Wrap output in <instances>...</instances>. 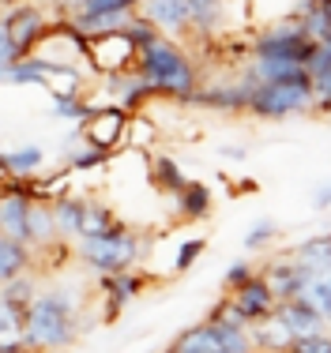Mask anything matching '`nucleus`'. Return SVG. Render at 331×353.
Instances as JSON below:
<instances>
[{"label": "nucleus", "mask_w": 331, "mask_h": 353, "mask_svg": "<svg viewBox=\"0 0 331 353\" xmlns=\"http://www.w3.org/2000/svg\"><path fill=\"white\" fill-rule=\"evenodd\" d=\"M75 293L72 290H38L30 301L27 316H23V342L30 353H53L72 346L79 334V319H75Z\"/></svg>", "instance_id": "1"}, {"label": "nucleus", "mask_w": 331, "mask_h": 353, "mask_svg": "<svg viewBox=\"0 0 331 353\" xmlns=\"http://www.w3.org/2000/svg\"><path fill=\"white\" fill-rule=\"evenodd\" d=\"M135 72L151 83L162 98H177V102H192V94L200 90V68L189 53L181 49L177 38L158 34L151 46L140 49V64Z\"/></svg>", "instance_id": "2"}, {"label": "nucleus", "mask_w": 331, "mask_h": 353, "mask_svg": "<svg viewBox=\"0 0 331 353\" xmlns=\"http://www.w3.org/2000/svg\"><path fill=\"white\" fill-rule=\"evenodd\" d=\"M75 245V256H79L83 267L98 274H121V271H132V263H140L143 252H147V241L140 233H132L124 222H117L113 230L98 233V237H79L72 241Z\"/></svg>", "instance_id": "3"}, {"label": "nucleus", "mask_w": 331, "mask_h": 353, "mask_svg": "<svg viewBox=\"0 0 331 353\" xmlns=\"http://www.w3.org/2000/svg\"><path fill=\"white\" fill-rule=\"evenodd\" d=\"M312 75H294V79H256L249 94V109L245 113L256 121H290V117L312 113Z\"/></svg>", "instance_id": "4"}, {"label": "nucleus", "mask_w": 331, "mask_h": 353, "mask_svg": "<svg viewBox=\"0 0 331 353\" xmlns=\"http://www.w3.org/2000/svg\"><path fill=\"white\" fill-rule=\"evenodd\" d=\"M312 53H316V41L305 34L298 12H290L286 19L271 23L267 30H260L249 46L252 61H283V64H305V68H309Z\"/></svg>", "instance_id": "5"}, {"label": "nucleus", "mask_w": 331, "mask_h": 353, "mask_svg": "<svg viewBox=\"0 0 331 353\" xmlns=\"http://www.w3.org/2000/svg\"><path fill=\"white\" fill-rule=\"evenodd\" d=\"M0 27L8 30V38H12L15 53L30 57L34 49L41 46V38H46V30L53 27V15H49V8H41L38 0H23V4H12L0 12Z\"/></svg>", "instance_id": "6"}, {"label": "nucleus", "mask_w": 331, "mask_h": 353, "mask_svg": "<svg viewBox=\"0 0 331 353\" xmlns=\"http://www.w3.org/2000/svg\"><path fill=\"white\" fill-rule=\"evenodd\" d=\"M140 64V46L124 34V27L87 38V68L95 75H124Z\"/></svg>", "instance_id": "7"}, {"label": "nucleus", "mask_w": 331, "mask_h": 353, "mask_svg": "<svg viewBox=\"0 0 331 353\" xmlns=\"http://www.w3.org/2000/svg\"><path fill=\"white\" fill-rule=\"evenodd\" d=\"M129 121H132L129 109L109 102V105H95V109H91V113L75 124V132H79L83 143H91V147L113 154V150L129 139Z\"/></svg>", "instance_id": "8"}, {"label": "nucleus", "mask_w": 331, "mask_h": 353, "mask_svg": "<svg viewBox=\"0 0 331 353\" xmlns=\"http://www.w3.org/2000/svg\"><path fill=\"white\" fill-rule=\"evenodd\" d=\"M275 293H271V285L264 274H252L249 282L234 285V290H226V301L223 308L230 312L234 319H241V323H256V319H264L275 312Z\"/></svg>", "instance_id": "9"}, {"label": "nucleus", "mask_w": 331, "mask_h": 353, "mask_svg": "<svg viewBox=\"0 0 331 353\" xmlns=\"http://www.w3.org/2000/svg\"><path fill=\"white\" fill-rule=\"evenodd\" d=\"M140 15H147L151 23L158 27V34L166 38H192V12H189V0H143Z\"/></svg>", "instance_id": "10"}, {"label": "nucleus", "mask_w": 331, "mask_h": 353, "mask_svg": "<svg viewBox=\"0 0 331 353\" xmlns=\"http://www.w3.org/2000/svg\"><path fill=\"white\" fill-rule=\"evenodd\" d=\"M264 279L271 285V293H275V301H294V297H301L309 274L301 271V263L290 252V256H283V259H271V263L264 267Z\"/></svg>", "instance_id": "11"}, {"label": "nucleus", "mask_w": 331, "mask_h": 353, "mask_svg": "<svg viewBox=\"0 0 331 353\" xmlns=\"http://www.w3.org/2000/svg\"><path fill=\"white\" fill-rule=\"evenodd\" d=\"M275 312L278 319H283L286 327H290V334L294 339H305V334H320L328 327V319L320 308H312L305 297H294V301H278L275 305Z\"/></svg>", "instance_id": "12"}, {"label": "nucleus", "mask_w": 331, "mask_h": 353, "mask_svg": "<svg viewBox=\"0 0 331 353\" xmlns=\"http://www.w3.org/2000/svg\"><path fill=\"white\" fill-rule=\"evenodd\" d=\"M218 342H223V323L215 316H207L203 323L177 334L166 353H218Z\"/></svg>", "instance_id": "13"}, {"label": "nucleus", "mask_w": 331, "mask_h": 353, "mask_svg": "<svg viewBox=\"0 0 331 353\" xmlns=\"http://www.w3.org/2000/svg\"><path fill=\"white\" fill-rule=\"evenodd\" d=\"M226 4L230 0H189L192 12V38H218L226 30Z\"/></svg>", "instance_id": "14"}, {"label": "nucleus", "mask_w": 331, "mask_h": 353, "mask_svg": "<svg viewBox=\"0 0 331 353\" xmlns=\"http://www.w3.org/2000/svg\"><path fill=\"white\" fill-rule=\"evenodd\" d=\"M249 334H252V346L256 353H286L294 342L290 327L278 319V312H271L264 319H256V323H249Z\"/></svg>", "instance_id": "15"}, {"label": "nucleus", "mask_w": 331, "mask_h": 353, "mask_svg": "<svg viewBox=\"0 0 331 353\" xmlns=\"http://www.w3.org/2000/svg\"><path fill=\"white\" fill-rule=\"evenodd\" d=\"M169 203H173V211L181 214L185 222H203V218L211 214V203H215V196H211L207 184L189 181L181 192H173V196H169Z\"/></svg>", "instance_id": "16"}, {"label": "nucleus", "mask_w": 331, "mask_h": 353, "mask_svg": "<svg viewBox=\"0 0 331 353\" xmlns=\"http://www.w3.org/2000/svg\"><path fill=\"white\" fill-rule=\"evenodd\" d=\"M49 207H53L57 237H61V241H75V237H79V225H83V199L72 196V192H61L57 199H49Z\"/></svg>", "instance_id": "17"}, {"label": "nucleus", "mask_w": 331, "mask_h": 353, "mask_svg": "<svg viewBox=\"0 0 331 353\" xmlns=\"http://www.w3.org/2000/svg\"><path fill=\"white\" fill-rule=\"evenodd\" d=\"M140 279H132L129 271L121 274H102V297H109V316L106 319H117V312H121L124 305H129L132 297H140Z\"/></svg>", "instance_id": "18"}, {"label": "nucleus", "mask_w": 331, "mask_h": 353, "mask_svg": "<svg viewBox=\"0 0 331 353\" xmlns=\"http://www.w3.org/2000/svg\"><path fill=\"white\" fill-rule=\"evenodd\" d=\"M294 259L301 263L305 274H320L331 271V233H320V237H309L294 248Z\"/></svg>", "instance_id": "19"}, {"label": "nucleus", "mask_w": 331, "mask_h": 353, "mask_svg": "<svg viewBox=\"0 0 331 353\" xmlns=\"http://www.w3.org/2000/svg\"><path fill=\"white\" fill-rule=\"evenodd\" d=\"M294 12H298L305 34H309L312 41L331 38V0H301Z\"/></svg>", "instance_id": "20"}, {"label": "nucleus", "mask_w": 331, "mask_h": 353, "mask_svg": "<svg viewBox=\"0 0 331 353\" xmlns=\"http://www.w3.org/2000/svg\"><path fill=\"white\" fill-rule=\"evenodd\" d=\"M34 263L30 248L19 245V241H12L8 233H0V282L15 279V274H27Z\"/></svg>", "instance_id": "21"}, {"label": "nucleus", "mask_w": 331, "mask_h": 353, "mask_svg": "<svg viewBox=\"0 0 331 353\" xmlns=\"http://www.w3.org/2000/svg\"><path fill=\"white\" fill-rule=\"evenodd\" d=\"M53 241H57L53 207H49V199H34L30 203V248H46Z\"/></svg>", "instance_id": "22"}, {"label": "nucleus", "mask_w": 331, "mask_h": 353, "mask_svg": "<svg viewBox=\"0 0 331 353\" xmlns=\"http://www.w3.org/2000/svg\"><path fill=\"white\" fill-rule=\"evenodd\" d=\"M34 297H38V285H34L30 274H15V279L0 282V301H4L8 308H15V312H23V316H27Z\"/></svg>", "instance_id": "23"}, {"label": "nucleus", "mask_w": 331, "mask_h": 353, "mask_svg": "<svg viewBox=\"0 0 331 353\" xmlns=\"http://www.w3.org/2000/svg\"><path fill=\"white\" fill-rule=\"evenodd\" d=\"M4 162H8V176L27 181V176H38L46 154H41V147H15V150H4Z\"/></svg>", "instance_id": "24"}, {"label": "nucleus", "mask_w": 331, "mask_h": 353, "mask_svg": "<svg viewBox=\"0 0 331 353\" xmlns=\"http://www.w3.org/2000/svg\"><path fill=\"white\" fill-rule=\"evenodd\" d=\"M117 225V218L113 211H109L102 199H83V225H79V237H98V233H106V230H113ZM75 237V241H79Z\"/></svg>", "instance_id": "25"}, {"label": "nucleus", "mask_w": 331, "mask_h": 353, "mask_svg": "<svg viewBox=\"0 0 331 353\" xmlns=\"http://www.w3.org/2000/svg\"><path fill=\"white\" fill-rule=\"evenodd\" d=\"M151 176L158 181V188H162L166 196H173V192H181L185 184H189V176L181 173V165H177L169 154H158V158H155V165H151Z\"/></svg>", "instance_id": "26"}, {"label": "nucleus", "mask_w": 331, "mask_h": 353, "mask_svg": "<svg viewBox=\"0 0 331 353\" xmlns=\"http://www.w3.org/2000/svg\"><path fill=\"white\" fill-rule=\"evenodd\" d=\"M91 109H95V105H91L83 94H53V117H57V121L79 124L83 117L91 113Z\"/></svg>", "instance_id": "27"}, {"label": "nucleus", "mask_w": 331, "mask_h": 353, "mask_svg": "<svg viewBox=\"0 0 331 353\" xmlns=\"http://www.w3.org/2000/svg\"><path fill=\"white\" fill-rule=\"evenodd\" d=\"M132 12L135 8L129 0H75V8H72V15H132Z\"/></svg>", "instance_id": "28"}, {"label": "nucleus", "mask_w": 331, "mask_h": 353, "mask_svg": "<svg viewBox=\"0 0 331 353\" xmlns=\"http://www.w3.org/2000/svg\"><path fill=\"white\" fill-rule=\"evenodd\" d=\"M301 297L309 301L312 308H320V312H324V308H328V301H331V271L309 274V279H305V290H301Z\"/></svg>", "instance_id": "29"}, {"label": "nucleus", "mask_w": 331, "mask_h": 353, "mask_svg": "<svg viewBox=\"0 0 331 353\" xmlns=\"http://www.w3.org/2000/svg\"><path fill=\"white\" fill-rule=\"evenodd\" d=\"M278 233H283V230H278V225L271 222V218L256 222L249 233H245V252H264V248L271 245V241H278Z\"/></svg>", "instance_id": "30"}, {"label": "nucleus", "mask_w": 331, "mask_h": 353, "mask_svg": "<svg viewBox=\"0 0 331 353\" xmlns=\"http://www.w3.org/2000/svg\"><path fill=\"white\" fill-rule=\"evenodd\" d=\"M8 339H23V312H15L0 301V342Z\"/></svg>", "instance_id": "31"}, {"label": "nucleus", "mask_w": 331, "mask_h": 353, "mask_svg": "<svg viewBox=\"0 0 331 353\" xmlns=\"http://www.w3.org/2000/svg\"><path fill=\"white\" fill-rule=\"evenodd\" d=\"M286 353H331V334L320 331V334H305V339H294Z\"/></svg>", "instance_id": "32"}, {"label": "nucleus", "mask_w": 331, "mask_h": 353, "mask_svg": "<svg viewBox=\"0 0 331 353\" xmlns=\"http://www.w3.org/2000/svg\"><path fill=\"white\" fill-rule=\"evenodd\" d=\"M252 274H256V263H252V259H237V263H230V267H226V274H223V285H226V290H234V285L249 282Z\"/></svg>", "instance_id": "33"}, {"label": "nucleus", "mask_w": 331, "mask_h": 353, "mask_svg": "<svg viewBox=\"0 0 331 353\" xmlns=\"http://www.w3.org/2000/svg\"><path fill=\"white\" fill-rule=\"evenodd\" d=\"M203 252V237H189L181 245V252H177V259H173V271L181 274V271H189L192 263H196V256Z\"/></svg>", "instance_id": "34"}, {"label": "nucleus", "mask_w": 331, "mask_h": 353, "mask_svg": "<svg viewBox=\"0 0 331 353\" xmlns=\"http://www.w3.org/2000/svg\"><path fill=\"white\" fill-rule=\"evenodd\" d=\"M15 61H19V53H15V46H12V38H8V30L0 27V72L12 68Z\"/></svg>", "instance_id": "35"}, {"label": "nucleus", "mask_w": 331, "mask_h": 353, "mask_svg": "<svg viewBox=\"0 0 331 353\" xmlns=\"http://www.w3.org/2000/svg\"><path fill=\"white\" fill-rule=\"evenodd\" d=\"M0 353H30V350L23 339H8V342H0Z\"/></svg>", "instance_id": "36"}, {"label": "nucleus", "mask_w": 331, "mask_h": 353, "mask_svg": "<svg viewBox=\"0 0 331 353\" xmlns=\"http://www.w3.org/2000/svg\"><path fill=\"white\" fill-rule=\"evenodd\" d=\"M223 158H234V162H241V158H245V147H223Z\"/></svg>", "instance_id": "37"}, {"label": "nucleus", "mask_w": 331, "mask_h": 353, "mask_svg": "<svg viewBox=\"0 0 331 353\" xmlns=\"http://www.w3.org/2000/svg\"><path fill=\"white\" fill-rule=\"evenodd\" d=\"M12 4H23V0H0V8H12Z\"/></svg>", "instance_id": "38"}, {"label": "nucleus", "mask_w": 331, "mask_h": 353, "mask_svg": "<svg viewBox=\"0 0 331 353\" xmlns=\"http://www.w3.org/2000/svg\"><path fill=\"white\" fill-rule=\"evenodd\" d=\"M324 319H328V327H331V301H328V308H324Z\"/></svg>", "instance_id": "39"}, {"label": "nucleus", "mask_w": 331, "mask_h": 353, "mask_svg": "<svg viewBox=\"0 0 331 353\" xmlns=\"http://www.w3.org/2000/svg\"><path fill=\"white\" fill-rule=\"evenodd\" d=\"M129 4H132V8H140V4H143V0H129Z\"/></svg>", "instance_id": "40"}, {"label": "nucleus", "mask_w": 331, "mask_h": 353, "mask_svg": "<svg viewBox=\"0 0 331 353\" xmlns=\"http://www.w3.org/2000/svg\"><path fill=\"white\" fill-rule=\"evenodd\" d=\"M328 192H331V181H328Z\"/></svg>", "instance_id": "41"}, {"label": "nucleus", "mask_w": 331, "mask_h": 353, "mask_svg": "<svg viewBox=\"0 0 331 353\" xmlns=\"http://www.w3.org/2000/svg\"><path fill=\"white\" fill-rule=\"evenodd\" d=\"M0 12H4V8H0Z\"/></svg>", "instance_id": "42"}]
</instances>
